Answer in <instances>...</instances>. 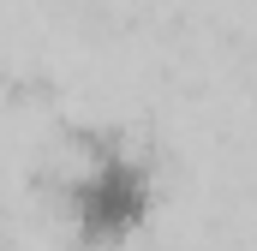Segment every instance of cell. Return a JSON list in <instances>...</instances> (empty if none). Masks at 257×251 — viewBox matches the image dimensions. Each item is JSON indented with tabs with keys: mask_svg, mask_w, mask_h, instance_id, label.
I'll use <instances>...</instances> for the list:
<instances>
[{
	"mask_svg": "<svg viewBox=\"0 0 257 251\" xmlns=\"http://www.w3.org/2000/svg\"><path fill=\"white\" fill-rule=\"evenodd\" d=\"M162 209V174L126 138H90L60 174V227L78 251H126Z\"/></svg>",
	"mask_w": 257,
	"mask_h": 251,
	"instance_id": "6da1fadb",
	"label": "cell"
}]
</instances>
